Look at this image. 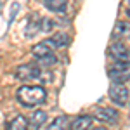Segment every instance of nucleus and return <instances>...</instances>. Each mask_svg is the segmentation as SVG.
I'll return each instance as SVG.
<instances>
[{
	"label": "nucleus",
	"instance_id": "nucleus-1",
	"mask_svg": "<svg viewBox=\"0 0 130 130\" xmlns=\"http://www.w3.org/2000/svg\"><path fill=\"white\" fill-rule=\"evenodd\" d=\"M47 97V92L43 87H38V85H23L18 90V101H19L23 106H37V104H42Z\"/></svg>",
	"mask_w": 130,
	"mask_h": 130
},
{
	"label": "nucleus",
	"instance_id": "nucleus-2",
	"mask_svg": "<svg viewBox=\"0 0 130 130\" xmlns=\"http://www.w3.org/2000/svg\"><path fill=\"white\" fill-rule=\"evenodd\" d=\"M31 52L37 57V61L42 62V66H52V64L57 62V57L54 56V52L50 50V47H47L45 43H37L31 49Z\"/></svg>",
	"mask_w": 130,
	"mask_h": 130
},
{
	"label": "nucleus",
	"instance_id": "nucleus-3",
	"mask_svg": "<svg viewBox=\"0 0 130 130\" xmlns=\"http://www.w3.org/2000/svg\"><path fill=\"white\" fill-rule=\"evenodd\" d=\"M109 78L115 83H125L130 80V64L125 62H116L109 68Z\"/></svg>",
	"mask_w": 130,
	"mask_h": 130
},
{
	"label": "nucleus",
	"instance_id": "nucleus-4",
	"mask_svg": "<svg viewBox=\"0 0 130 130\" xmlns=\"http://www.w3.org/2000/svg\"><path fill=\"white\" fill-rule=\"evenodd\" d=\"M16 76L23 82H30V80H37L42 76V70L37 64H21L19 68L16 70Z\"/></svg>",
	"mask_w": 130,
	"mask_h": 130
},
{
	"label": "nucleus",
	"instance_id": "nucleus-5",
	"mask_svg": "<svg viewBox=\"0 0 130 130\" xmlns=\"http://www.w3.org/2000/svg\"><path fill=\"white\" fill-rule=\"evenodd\" d=\"M109 97L115 104L118 106H125L127 101H128V89L123 85V83H115L109 89Z\"/></svg>",
	"mask_w": 130,
	"mask_h": 130
},
{
	"label": "nucleus",
	"instance_id": "nucleus-6",
	"mask_svg": "<svg viewBox=\"0 0 130 130\" xmlns=\"http://www.w3.org/2000/svg\"><path fill=\"white\" fill-rule=\"evenodd\" d=\"M109 54L113 56V59H116V62H125V64H130V49L125 47V43H113L109 47Z\"/></svg>",
	"mask_w": 130,
	"mask_h": 130
},
{
	"label": "nucleus",
	"instance_id": "nucleus-7",
	"mask_svg": "<svg viewBox=\"0 0 130 130\" xmlns=\"http://www.w3.org/2000/svg\"><path fill=\"white\" fill-rule=\"evenodd\" d=\"M47 47H56V49H59V47H66V45H70V35H66V33H62V31H57L56 35H52L50 38L43 42Z\"/></svg>",
	"mask_w": 130,
	"mask_h": 130
},
{
	"label": "nucleus",
	"instance_id": "nucleus-8",
	"mask_svg": "<svg viewBox=\"0 0 130 130\" xmlns=\"http://www.w3.org/2000/svg\"><path fill=\"white\" fill-rule=\"evenodd\" d=\"M94 118L102 121H116L118 118V113L111 108H95L94 109Z\"/></svg>",
	"mask_w": 130,
	"mask_h": 130
},
{
	"label": "nucleus",
	"instance_id": "nucleus-9",
	"mask_svg": "<svg viewBox=\"0 0 130 130\" xmlns=\"http://www.w3.org/2000/svg\"><path fill=\"white\" fill-rule=\"evenodd\" d=\"M45 121H47V113H45V111H40V109L35 111V113L31 115L30 121H28V127H30L28 130H40V127Z\"/></svg>",
	"mask_w": 130,
	"mask_h": 130
},
{
	"label": "nucleus",
	"instance_id": "nucleus-10",
	"mask_svg": "<svg viewBox=\"0 0 130 130\" xmlns=\"http://www.w3.org/2000/svg\"><path fill=\"white\" fill-rule=\"evenodd\" d=\"M113 37H115V38H125V40H130V23L118 21L116 26H115V31H113Z\"/></svg>",
	"mask_w": 130,
	"mask_h": 130
},
{
	"label": "nucleus",
	"instance_id": "nucleus-11",
	"mask_svg": "<svg viewBox=\"0 0 130 130\" xmlns=\"http://www.w3.org/2000/svg\"><path fill=\"white\" fill-rule=\"evenodd\" d=\"M92 125V116H78L71 121V130H90Z\"/></svg>",
	"mask_w": 130,
	"mask_h": 130
},
{
	"label": "nucleus",
	"instance_id": "nucleus-12",
	"mask_svg": "<svg viewBox=\"0 0 130 130\" xmlns=\"http://www.w3.org/2000/svg\"><path fill=\"white\" fill-rule=\"evenodd\" d=\"M7 130H28V120H26L23 115H18L14 120L9 121Z\"/></svg>",
	"mask_w": 130,
	"mask_h": 130
},
{
	"label": "nucleus",
	"instance_id": "nucleus-13",
	"mask_svg": "<svg viewBox=\"0 0 130 130\" xmlns=\"http://www.w3.org/2000/svg\"><path fill=\"white\" fill-rule=\"evenodd\" d=\"M43 5H45L47 9L54 10V12H64L66 7H68V2H66V0H45Z\"/></svg>",
	"mask_w": 130,
	"mask_h": 130
},
{
	"label": "nucleus",
	"instance_id": "nucleus-14",
	"mask_svg": "<svg viewBox=\"0 0 130 130\" xmlns=\"http://www.w3.org/2000/svg\"><path fill=\"white\" fill-rule=\"evenodd\" d=\"M68 127H70V118L68 116H57L47 127V130H68Z\"/></svg>",
	"mask_w": 130,
	"mask_h": 130
},
{
	"label": "nucleus",
	"instance_id": "nucleus-15",
	"mask_svg": "<svg viewBox=\"0 0 130 130\" xmlns=\"http://www.w3.org/2000/svg\"><path fill=\"white\" fill-rule=\"evenodd\" d=\"M90 130H106V128H104V127H92Z\"/></svg>",
	"mask_w": 130,
	"mask_h": 130
},
{
	"label": "nucleus",
	"instance_id": "nucleus-16",
	"mask_svg": "<svg viewBox=\"0 0 130 130\" xmlns=\"http://www.w3.org/2000/svg\"><path fill=\"white\" fill-rule=\"evenodd\" d=\"M127 16H128V18H130V7H128V9H127Z\"/></svg>",
	"mask_w": 130,
	"mask_h": 130
},
{
	"label": "nucleus",
	"instance_id": "nucleus-17",
	"mask_svg": "<svg viewBox=\"0 0 130 130\" xmlns=\"http://www.w3.org/2000/svg\"><path fill=\"white\" fill-rule=\"evenodd\" d=\"M0 7H2V2H0Z\"/></svg>",
	"mask_w": 130,
	"mask_h": 130
}]
</instances>
